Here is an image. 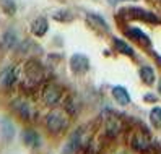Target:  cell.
I'll use <instances>...</instances> for the list:
<instances>
[{"mask_svg":"<svg viewBox=\"0 0 161 154\" xmlns=\"http://www.w3.org/2000/svg\"><path fill=\"white\" fill-rule=\"evenodd\" d=\"M13 105H15V110L21 115L23 119H28L30 120L31 119V115H33V109H31V105L28 104V102H25V101H15L13 102Z\"/></svg>","mask_w":161,"mask_h":154,"instance_id":"277c9868","label":"cell"},{"mask_svg":"<svg viewBox=\"0 0 161 154\" xmlns=\"http://www.w3.org/2000/svg\"><path fill=\"white\" fill-rule=\"evenodd\" d=\"M150 119H151V123H153L156 128H161V107H155L151 110Z\"/></svg>","mask_w":161,"mask_h":154,"instance_id":"8fae6325","label":"cell"},{"mask_svg":"<svg viewBox=\"0 0 161 154\" xmlns=\"http://www.w3.org/2000/svg\"><path fill=\"white\" fill-rule=\"evenodd\" d=\"M159 91H161V83H159Z\"/></svg>","mask_w":161,"mask_h":154,"instance_id":"5bb4252c","label":"cell"},{"mask_svg":"<svg viewBox=\"0 0 161 154\" xmlns=\"http://www.w3.org/2000/svg\"><path fill=\"white\" fill-rule=\"evenodd\" d=\"M42 96H44V101L49 104V105H57L60 102L62 93H60V89L55 84H47L46 88H44Z\"/></svg>","mask_w":161,"mask_h":154,"instance_id":"7a4b0ae2","label":"cell"},{"mask_svg":"<svg viewBox=\"0 0 161 154\" xmlns=\"http://www.w3.org/2000/svg\"><path fill=\"white\" fill-rule=\"evenodd\" d=\"M112 96H114V98L117 99V102L122 104V105H125V104L130 102L129 94H127L125 88H122V86H114V88H112Z\"/></svg>","mask_w":161,"mask_h":154,"instance_id":"5b68a950","label":"cell"},{"mask_svg":"<svg viewBox=\"0 0 161 154\" xmlns=\"http://www.w3.org/2000/svg\"><path fill=\"white\" fill-rule=\"evenodd\" d=\"M140 76H142V80H143L147 84H151L155 81V73H153V70H151V66H142L140 68Z\"/></svg>","mask_w":161,"mask_h":154,"instance_id":"9c48e42d","label":"cell"},{"mask_svg":"<svg viewBox=\"0 0 161 154\" xmlns=\"http://www.w3.org/2000/svg\"><path fill=\"white\" fill-rule=\"evenodd\" d=\"M47 127H49V130H52L54 133H57L60 130H65L67 128V125H69V120L65 119V115L62 112H57V110H54L51 112L49 115H47Z\"/></svg>","mask_w":161,"mask_h":154,"instance_id":"6da1fadb","label":"cell"},{"mask_svg":"<svg viewBox=\"0 0 161 154\" xmlns=\"http://www.w3.org/2000/svg\"><path fill=\"white\" fill-rule=\"evenodd\" d=\"M132 146H134L135 149H138V151H147V149L150 148V141H148L142 133H137V135H134Z\"/></svg>","mask_w":161,"mask_h":154,"instance_id":"8992f818","label":"cell"},{"mask_svg":"<svg viewBox=\"0 0 161 154\" xmlns=\"http://www.w3.org/2000/svg\"><path fill=\"white\" fill-rule=\"evenodd\" d=\"M88 20H90L93 24H96L98 28L101 26V29L108 31V24H106V21H104L103 18H98V16H94V15H88Z\"/></svg>","mask_w":161,"mask_h":154,"instance_id":"7c38bea8","label":"cell"},{"mask_svg":"<svg viewBox=\"0 0 161 154\" xmlns=\"http://www.w3.org/2000/svg\"><path fill=\"white\" fill-rule=\"evenodd\" d=\"M0 80H2V83H3V84H12V83H13V80H15L13 72H12V70H5V72H3V75L0 76Z\"/></svg>","mask_w":161,"mask_h":154,"instance_id":"4fadbf2b","label":"cell"},{"mask_svg":"<svg viewBox=\"0 0 161 154\" xmlns=\"http://www.w3.org/2000/svg\"><path fill=\"white\" fill-rule=\"evenodd\" d=\"M31 31H33L36 36L46 34V31H47V21L44 20V18H37V20H34L33 24H31Z\"/></svg>","mask_w":161,"mask_h":154,"instance_id":"52a82bcc","label":"cell"},{"mask_svg":"<svg viewBox=\"0 0 161 154\" xmlns=\"http://www.w3.org/2000/svg\"><path fill=\"white\" fill-rule=\"evenodd\" d=\"M70 65H72V70L78 75H81L88 70V60H86V57L81 55V54L73 55L72 60H70Z\"/></svg>","mask_w":161,"mask_h":154,"instance_id":"3957f363","label":"cell"},{"mask_svg":"<svg viewBox=\"0 0 161 154\" xmlns=\"http://www.w3.org/2000/svg\"><path fill=\"white\" fill-rule=\"evenodd\" d=\"M114 45H116V49L120 52V54H127V55H134V50H132V47L129 45V44H125L124 41H120V39H114Z\"/></svg>","mask_w":161,"mask_h":154,"instance_id":"30bf717a","label":"cell"},{"mask_svg":"<svg viewBox=\"0 0 161 154\" xmlns=\"http://www.w3.org/2000/svg\"><path fill=\"white\" fill-rule=\"evenodd\" d=\"M129 36L135 37V39H137V41H140L143 45H148V44H150V41H148V36L142 33V31L138 29V28H130V29H129Z\"/></svg>","mask_w":161,"mask_h":154,"instance_id":"ba28073f","label":"cell"}]
</instances>
